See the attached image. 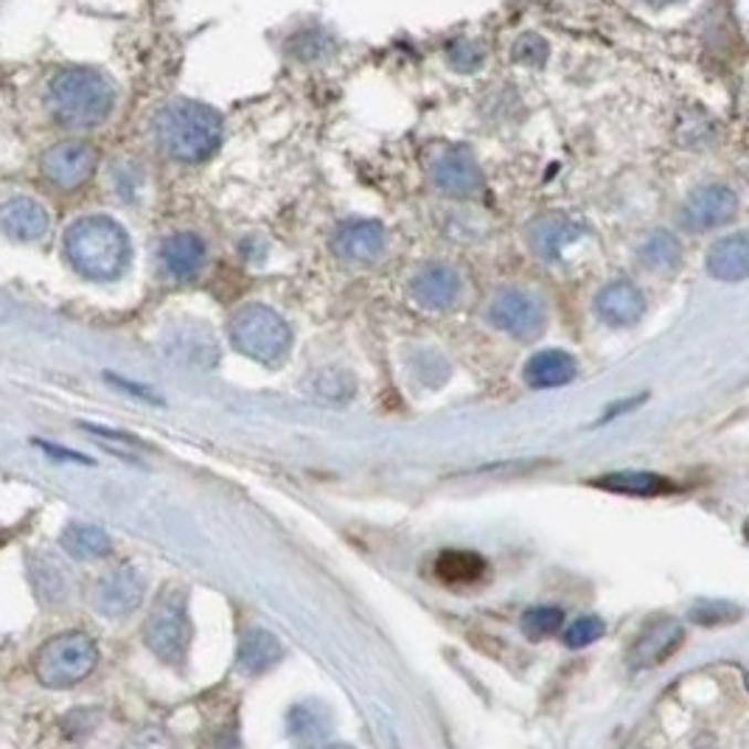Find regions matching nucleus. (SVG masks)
<instances>
[{"instance_id":"obj_18","label":"nucleus","mask_w":749,"mask_h":749,"mask_svg":"<svg viewBox=\"0 0 749 749\" xmlns=\"http://www.w3.org/2000/svg\"><path fill=\"white\" fill-rule=\"evenodd\" d=\"M646 309L643 293L632 281H612L595 295V312L610 326H632Z\"/></svg>"},{"instance_id":"obj_5","label":"nucleus","mask_w":749,"mask_h":749,"mask_svg":"<svg viewBox=\"0 0 749 749\" xmlns=\"http://www.w3.org/2000/svg\"><path fill=\"white\" fill-rule=\"evenodd\" d=\"M144 640L149 652L169 665H180L189 654L191 621H189V598L183 587H163L155 598L144 623Z\"/></svg>"},{"instance_id":"obj_12","label":"nucleus","mask_w":749,"mask_h":749,"mask_svg":"<svg viewBox=\"0 0 749 749\" xmlns=\"http://www.w3.org/2000/svg\"><path fill=\"white\" fill-rule=\"evenodd\" d=\"M584 236V225L576 222L573 217L567 213L550 211L537 217L525 228V239H528V247L534 250V256H539L542 262H556V259L565 253L567 244H573L576 239Z\"/></svg>"},{"instance_id":"obj_11","label":"nucleus","mask_w":749,"mask_h":749,"mask_svg":"<svg viewBox=\"0 0 749 749\" xmlns=\"http://www.w3.org/2000/svg\"><path fill=\"white\" fill-rule=\"evenodd\" d=\"M430 180L441 194L455 197V200L475 197L483 189L481 166L472 158L470 149L463 147L441 149L430 163Z\"/></svg>"},{"instance_id":"obj_22","label":"nucleus","mask_w":749,"mask_h":749,"mask_svg":"<svg viewBox=\"0 0 749 749\" xmlns=\"http://www.w3.org/2000/svg\"><path fill=\"white\" fill-rule=\"evenodd\" d=\"M284 657V648H281L278 637L267 629H247L242 637V646H239V671L247 676H256L270 671L273 665H278V660Z\"/></svg>"},{"instance_id":"obj_3","label":"nucleus","mask_w":749,"mask_h":749,"mask_svg":"<svg viewBox=\"0 0 749 749\" xmlns=\"http://www.w3.org/2000/svg\"><path fill=\"white\" fill-rule=\"evenodd\" d=\"M71 267L91 281H116L129 267L133 244L127 231L110 217H82L65 233Z\"/></svg>"},{"instance_id":"obj_28","label":"nucleus","mask_w":749,"mask_h":749,"mask_svg":"<svg viewBox=\"0 0 749 749\" xmlns=\"http://www.w3.org/2000/svg\"><path fill=\"white\" fill-rule=\"evenodd\" d=\"M312 390L317 397L331 399V402H342L354 393V377L351 373L340 371V368H324L312 377Z\"/></svg>"},{"instance_id":"obj_10","label":"nucleus","mask_w":749,"mask_h":749,"mask_svg":"<svg viewBox=\"0 0 749 749\" xmlns=\"http://www.w3.org/2000/svg\"><path fill=\"white\" fill-rule=\"evenodd\" d=\"M144 592H147V576L140 573L138 567L124 565L98 581L93 590V606L104 618H127L144 603Z\"/></svg>"},{"instance_id":"obj_6","label":"nucleus","mask_w":749,"mask_h":749,"mask_svg":"<svg viewBox=\"0 0 749 749\" xmlns=\"http://www.w3.org/2000/svg\"><path fill=\"white\" fill-rule=\"evenodd\" d=\"M98 648L93 637L85 632H65L56 634L38 652L34 671L45 688L65 690L85 683L87 676L96 671Z\"/></svg>"},{"instance_id":"obj_30","label":"nucleus","mask_w":749,"mask_h":749,"mask_svg":"<svg viewBox=\"0 0 749 749\" xmlns=\"http://www.w3.org/2000/svg\"><path fill=\"white\" fill-rule=\"evenodd\" d=\"M601 637H603V621L595 615L576 618V621L570 623V629L565 632V643L570 648H584Z\"/></svg>"},{"instance_id":"obj_17","label":"nucleus","mask_w":749,"mask_h":749,"mask_svg":"<svg viewBox=\"0 0 749 749\" xmlns=\"http://www.w3.org/2000/svg\"><path fill=\"white\" fill-rule=\"evenodd\" d=\"M166 351L175 360L197 368H211L217 357H220V348H217L211 331L202 324H194V320H186L177 329H171L169 340H166Z\"/></svg>"},{"instance_id":"obj_19","label":"nucleus","mask_w":749,"mask_h":749,"mask_svg":"<svg viewBox=\"0 0 749 749\" xmlns=\"http://www.w3.org/2000/svg\"><path fill=\"white\" fill-rule=\"evenodd\" d=\"M205 262V242L197 233H171L160 244V264L171 278H189Z\"/></svg>"},{"instance_id":"obj_15","label":"nucleus","mask_w":749,"mask_h":749,"mask_svg":"<svg viewBox=\"0 0 749 749\" xmlns=\"http://www.w3.org/2000/svg\"><path fill=\"white\" fill-rule=\"evenodd\" d=\"M49 228V211L34 197H12L0 205V231L14 242H40Z\"/></svg>"},{"instance_id":"obj_23","label":"nucleus","mask_w":749,"mask_h":749,"mask_svg":"<svg viewBox=\"0 0 749 749\" xmlns=\"http://www.w3.org/2000/svg\"><path fill=\"white\" fill-rule=\"evenodd\" d=\"M62 548H65L67 556H74L80 561H98L104 556H110L113 539L98 525L74 523L62 530Z\"/></svg>"},{"instance_id":"obj_21","label":"nucleus","mask_w":749,"mask_h":749,"mask_svg":"<svg viewBox=\"0 0 749 749\" xmlns=\"http://www.w3.org/2000/svg\"><path fill=\"white\" fill-rule=\"evenodd\" d=\"M523 377L530 388H539V390L561 388V384H567L576 377V360L567 351L548 348V351H539L530 357Z\"/></svg>"},{"instance_id":"obj_1","label":"nucleus","mask_w":749,"mask_h":749,"mask_svg":"<svg viewBox=\"0 0 749 749\" xmlns=\"http://www.w3.org/2000/svg\"><path fill=\"white\" fill-rule=\"evenodd\" d=\"M152 135L160 152L177 163H202L222 144V116L191 98L163 104L152 118Z\"/></svg>"},{"instance_id":"obj_26","label":"nucleus","mask_w":749,"mask_h":749,"mask_svg":"<svg viewBox=\"0 0 749 749\" xmlns=\"http://www.w3.org/2000/svg\"><path fill=\"white\" fill-rule=\"evenodd\" d=\"M289 732L300 741H317L329 732V713L320 701H304L295 705L287 716Z\"/></svg>"},{"instance_id":"obj_13","label":"nucleus","mask_w":749,"mask_h":749,"mask_svg":"<svg viewBox=\"0 0 749 749\" xmlns=\"http://www.w3.org/2000/svg\"><path fill=\"white\" fill-rule=\"evenodd\" d=\"M685 643V629L683 623L674 621V618H660V621L648 623L643 632H640L637 643L632 646L629 654V663L634 668H654V665H663L665 660L674 657Z\"/></svg>"},{"instance_id":"obj_14","label":"nucleus","mask_w":749,"mask_h":749,"mask_svg":"<svg viewBox=\"0 0 749 749\" xmlns=\"http://www.w3.org/2000/svg\"><path fill=\"white\" fill-rule=\"evenodd\" d=\"M331 250L342 262L368 264L377 262L384 253V228L371 220H354L337 228L331 239Z\"/></svg>"},{"instance_id":"obj_24","label":"nucleus","mask_w":749,"mask_h":749,"mask_svg":"<svg viewBox=\"0 0 749 749\" xmlns=\"http://www.w3.org/2000/svg\"><path fill=\"white\" fill-rule=\"evenodd\" d=\"M486 573V561L483 556L472 553V550H444V553L435 559V576H439L444 584L452 587H466L475 584Z\"/></svg>"},{"instance_id":"obj_4","label":"nucleus","mask_w":749,"mask_h":749,"mask_svg":"<svg viewBox=\"0 0 749 749\" xmlns=\"http://www.w3.org/2000/svg\"><path fill=\"white\" fill-rule=\"evenodd\" d=\"M228 335L244 357L264 362V366H275V362L284 360L289 354V346H293V331H289L287 320L262 304L242 306L231 317Z\"/></svg>"},{"instance_id":"obj_29","label":"nucleus","mask_w":749,"mask_h":749,"mask_svg":"<svg viewBox=\"0 0 749 749\" xmlns=\"http://www.w3.org/2000/svg\"><path fill=\"white\" fill-rule=\"evenodd\" d=\"M561 623H565V612L556 610V606H537V610H528L523 615V632L530 640H545L559 632Z\"/></svg>"},{"instance_id":"obj_27","label":"nucleus","mask_w":749,"mask_h":749,"mask_svg":"<svg viewBox=\"0 0 749 749\" xmlns=\"http://www.w3.org/2000/svg\"><path fill=\"white\" fill-rule=\"evenodd\" d=\"M640 259L652 270H671L683 259V244H679L674 233L654 231L648 233L646 242L640 244Z\"/></svg>"},{"instance_id":"obj_34","label":"nucleus","mask_w":749,"mask_h":749,"mask_svg":"<svg viewBox=\"0 0 749 749\" xmlns=\"http://www.w3.org/2000/svg\"><path fill=\"white\" fill-rule=\"evenodd\" d=\"M38 446H43V450H49L51 455H56V457H60V461H80V463H87V457L76 455V452L60 450V446H54V444H38Z\"/></svg>"},{"instance_id":"obj_20","label":"nucleus","mask_w":749,"mask_h":749,"mask_svg":"<svg viewBox=\"0 0 749 749\" xmlns=\"http://www.w3.org/2000/svg\"><path fill=\"white\" fill-rule=\"evenodd\" d=\"M707 270L719 281H743L749 273V239L747 233H730L719 239L707 253Z\"/></svg>"},{"instance_id":"obj_8","label":"nucleus","mask_w":749,"mask_h":749,"mask_svg":"<svg viewBox=\"0 0 749 749\" xmlns=\"http://www.w3.org/2000/svg\"><path fill=\"white\" fill-rule=\"evenodd\" d=\"M98 166V155L85 140H60L45 149L40 169L45 180L60 191H76L87 183Z\"/></svg>"},{"instance_id":"obj_31","label":"nucleus","mask_w":749,"mask_h":749,"mask_svg":"<svg viewBox=\"0 0 749 749\" xmlns=\"http://www.w3.org/2000/svg\"><path fill=\"white\" fill-rule=\"evenodd\" d=\"M446 62H450L452 71H461V74H472L483 65V49L470 40H457L446 49Z\"/></svg>"},{"instance_id":"obj_9","label":"nucleus","mask_w":749,"mask_h":749,"mask_svg":"<svg viewBox=\"0 0 749 749\" xmlns=\"http://www.w3.org/2000/svg\"><path fill=\"white\" fill-rule=\"evenodd\" d=\"M738 197L730 186L707 183L690 191L679 208V225L690 233L713 231L736 217Z\"/></svg>"},{"instance_id":"obj_33","label":"nucleus","mask_w":749,"mask_h":749,"mask_svg":"<svg viewBox=\"0 0 749 749\" xmlns=\"http://www.w3.org/2000/svg\"><path fill=\"white\" fill-rule=\"evenodd\" d=\"M514 56L525 65L539 67L545 60H548V43H545L539 34H525V38L517 40V49H514Z\"/></svg>"},{"instance_id":"obj_16","label":"nucleus","mask_w":749,"mask_h":749,"mask_svg":"<svg viewBox=\"0 0 749 749\" xmlns=\"http://www.w3.org/2000/svg\"><path fill=\"white\" fill-rule=\"evenodd\" d=\"M461 293V278L450 264H424L410 281V295L424 309H446Z\"/></svg>"},{"instance_id":"obj_32","label":"nucleus","mask_w":749,"mask_h":749,"mask_svg":"<svg viewBox=\"0 0 749 749\" xmlns=\"http://www.w3.org/2000/svg\"><path fill=\"white\" fill-rule=\"evenodd\" d=\"M696 623H705V626H713V623H727V621H738L741 618V610L732 606V603L725 601H705L699 606H694L690 612Z\"/></svg>"},{"instance_id":"obj_25","label":"nucleus","mask_w":749,"mask_h":749,"mask_svg":"<svg viewBox=\"0 0 749 749\" xmlns=\"http://www.w3.org/2000/svg\"><path fill=\"white\" fill-rule=\"evenodd\" d=\"M595 486L618 494H632V497H654V494L674 492V486L665 477L652 475V472H618V475L598 477Z\"/></svg>"},{"instance_id":"obj_2","label":"nucleus","mask_w":749,"mask_h":749,"mask_svg":"<svg viewBox=\"0 0 749 749\" xmlns=\"http://www.w3.org/2000/svg\"><path fill=\"white\" fill-rule=\"evenodd\" d=\"M116 82L98 67H62L49 85L51 116L71 129L102 127L116 110Z\"/></svg>"},{"instance_id":"obj_35","label":"nucleus","mask_w":749,"mask_h":749,"mask_svg":"<svg viewBox=\"0 0 749 749\" xmlns=\"http://www.w3.org/2000/svg\"><path fill=\"white\" fill-rule=\"evenodd\" d=\"M643 3L652 9H665V7H676V3H683V0H643Z\"/></svg>"},{"instance_id":"obj_7","label":"nucleus","mask_w":749,"mask_h":749,"mask_svg":"<svg viewBox=\"0 0 749 749\" xmlns=\"http://www.w3.org/2000/svg\"><path fill=\"white\" fill-rule=\"evenodd\" d=\"M488 320L517 340H534L545 329V304L528 289L506 287L488 304Z\"/></svg>"}]
</instances>
